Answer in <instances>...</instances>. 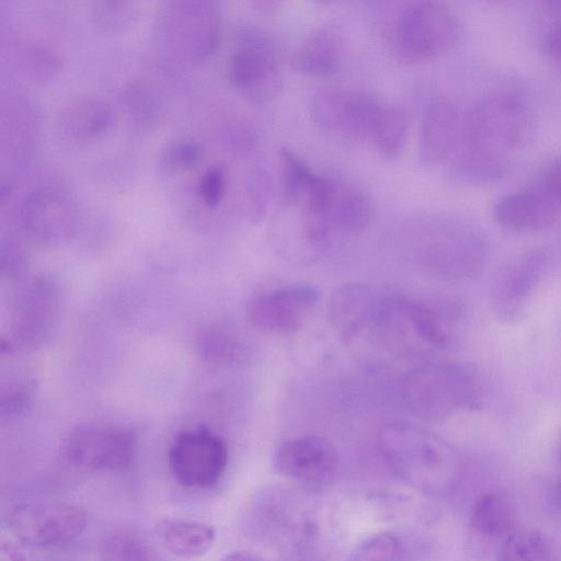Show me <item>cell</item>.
Here are the masks:
<instances>
[{
  "label": "cell",
  "instance_id": "1",
  "mask_svg": "<svg viewBox=\"0 0 561 561\" xmlns=\"http://www.w3.org/2000/svg\"><path fill=\"white\" fill-rule=\"evenodd\" d=\"M535 131V112L525 96L511 90L483 93L462 110L449 172L474 182L502 178L510 171L512 153L525 148Z\"/></svg>",
  "mask_w": 561,
  "mask_h": 561
},
{
  "label": "cell",
  "instance_id": "2",
  "mask_svg": "<svg viewBox=\"0 0 561 561\" xmlns=\"http://www.w3.org/2000/svg\"><path fill=\"white\" fill-rule=\"evenodd\" d=\"M378 449L389 468L410 486L435 497L450 495L463 477L459 453L437 435L407 422L385 424Z\"/></svg>",
  "mask_w": 561,
  "mask_h": 561
},
{
  "label": "cell",
  "instance_id": "3",
  "mask_svg": "<svg viewBox=\"0 0 561 561\" xmlns=\"http://www.w3.org/2000/svg\"><path fill=\"white\" fill-rule=\"evenodd\" d=\"M402 397L412 414L438 423L460 408H474L480 400L476 371L463 364L428 362L407 373Z\"/></svg>",
  "mask_w": 561,
  "mask_h": 561
},
{
  "label": "cell",
  "instance_id": "4",
  "mask_svg": "<svg viewBox=\"0 0 561 561\" xmlns=\"http://www.w3.org/2000/svg\"><path fill=\"white\" fill-rule=\"evenodd\" d=\"M278 50L273 38L253 25L237 32V49L227 72L231 84L255 103L274 100L283 88Z\"/></svg>",
  "mask_w": 561,
  "mask_h": 561
},
{
  "label": "cell",
  "instance_id": "5",
  "mask_svg": "<svg viewBox=\"0 0 561 561\" xmlns=\"http://www.w3.org/2000/svg\"><path fill=\"white\" fill-rule=\"evenodd\" d=\"M461 37V24L446 5L420 1L403 9L394 24L399 53L411 60H424L454 49Z\"/></svg>",
  "mask_w": 561,
  "mask_h": 561
},
{
  "label": "cell",
  "instance_id": "6",
  "mask_svg": "<svg viewBox=\"0 0 561 561\" xmlns=\"http://www.w3.org/2000/svg\"><path fill=\"white\" fill-rule=\"evenodd\" d=\"M8 526L16 539L28 546L55 547L75 540L84 531L87 514L67 501H30L11 510Z\"/></svg>",
  "mask_w": 561,
  "mask_h": 561
},
{
  "label": "cell",
  "instance_id": "7",
  "mask_svg": "<svg viewBox=\"0 0 561 561\" xmlns=\"http://www.w3.org/2000/svg\"><path fill=\"white\" fill-rule=\"evenodd\" d=\"M136 446V435L127 427L85 424L69 432L62 450L77 468L91 472H121L133 463Z\"/></svg>",
  "mask_w": 561,
  "mask_h": 561
},
{
  "label": "cell",
  "instance_id": "8",
  "mask_svg": "<svg viewBox=\"0 0 561 561\" xmlns=\"http://www.w3.org/2000/svg\"><path fill=\"white\" fill-rule=\"evenodd\" d=\"M385 104L365 91L329 88L312 96L310 113L313 121L327 131L369 141Z\"/></svg>",
  "mask_w": 561,
  "mask_h": 561
},
{
  "label": "cell",
  "instance_id": "9",
  "mask_svg": "<svg viewBox=\"0 0 561 561\" xmlns=\"http://www.w3.org/2000/svg\"><path fill=\"white\" fill-rule=\"evenodd\" d=\"M228 462L225 440L207 428L184 431L169 450L174 478L188 488H209L222 477Z\"/></svg>",
  "mask_w": 561,
  "mask_h": 561
},
{
  "label": "cell",
  "instance_id": "10",
  "mask_svg": "<svg viewBox=\"0 0 561 561\" xmlns=\"http://www.w3.org/2000/svg\"><path fill=\"white\" fill-rule=\"evenodd\" d=\"M397 298H382L369 286L347 284L336 289L328 304V319L342 342L350 345L391 318Z\"/></svg>",
  "mask_w": 561,
  "mask_h": 561
},
{
  "label": "cell",
  "instance_id": "11",
  "mask_svg": "<svg viewBox=\"0 0 561 561\" xmlns=\"http://www.w3.org/2000/svg\"><path fill=\"white\" fill-rule=\"evenodd\" d=\"M320 299L311 284H289L254 296L247 317L256 329L277 335L298 331L308 321Z\"/></svg>",
  "mask_w": 561,
  "mask_h": 561
},
{
  "label": "cell",
  "instance_id": "12",
  "mask_svg": "<svg viewBox=\"0 0 561 561\" xmlns=\"http://www.w3.org/2000/svg\"><path fill=\"white\" fill-rule=\"evenodd\" d=\"M275 470L310 491H323L334 482L337 454L330 440L305 435L284 440L273 457Z\"/></svg>",
  "mask_w": 561,
  "mask_h": 561
},
{
  "label": "cell",
  "instance_id": "13",
  "mask_svg": "<svg viewBox=\"0 0 561 561\" xmlns=\"http://www.w3.org/2000/svg\"><path fill=\"white\" fill-rule=\"evenodd\" d=\"M371 218V199L359 185L342 176L327 175L317 219L331 232L357 234L368 228Z\"/></svg>",
  "mask_w": 561,
  "mask_h": 561
},
{
  "label": "cell",
  "instance_id": "14",
  "mask_svg": "<svg viewBox=\"0 0 561 561\" xmlns=\"http://www.w3.org/2000/svg\"><path fill=\"white\" fill-rule=\"evenodd\" d=\"M462 110L449 96H436L426 106L420 129L419 157L426 165L450 161L460 140Z\"/></svg>",
  "mask_w": 561,
  "mask_h": 561
},
{
  "label": "cell",
  "instance_id": "15",
  "mask_svg": "<svg viewBox=\"0 0 561 561\" xmlns=\"http://www.w3.org/2000/svg\"><path fill=\"white\" fill-rule=\"evenodd\" d=\"M494 220L513 231H539L553 226L561 209L536 185H529L501 196L492 207Z\"/></svg>",
  "mask_w": 561,
  "mask_h": 561
},
{
  "label": "cell",
  "instance_id": "16",
  "mask_svg": "<svg viewBox=\"0 0 561 561\" xmlns=\"http://www.w3.org/2000/svg\"><path fill=\"white\" fill-rule=\"evenodd\" d=\"M20 221L25 232L33 238L56 241L72 229L73 206L62 192L50 187L38 188L23 202Z\"/></svg>",
  "mask_w": 561,
  "mask_h": 561
},
{
  "label": "cell",
  "instance_id": "17",
  "mask_svg": "<svg viewBox=\"0 0 561 561\" xmlns=\"http://www.w3.org/2000/svg\"><path fill=\"white\" fill-rule=\"evenodd\" d=\"M176 8L174 25L171 30L179 41L182 51L196 60L213 53L217 45L219 33V14L209 2L180 3Z\"/></svg>",
  "mask_w": 561,
  "mask_h": 561
},
{
  "label": "cell",
  "instance_id": "18",
  "mask_svg": "<svg viewBox=\"0 0 561 561\" xmlns=\"http://www.w3.org/2000/svg\"><path fill=\"white\" fill-rule=\"evenodd\" d=\"M546 256L531 251L519 257L501 277L495 293L497 310L505 319H515L538 283Z\"/></svg>",
  "mask_w": 561,
  "mask_h": 561
},
{
  "label": "cell",
  "instance_id": "19",
  "mask_svg": "<svg viewBox=\"0 0 561 561\" xmlns=\"http://www.w3.org/2000/svg\"><path fill=\"white\" fill-rule=\"evenodd\" d=\"M342 59V38L332 24L318 27L297 47L291 67L312 77L330 76L337 71Z\"/></svg>",
  "mask_w": 561,
  "mask_h": 561
},
{
  "label": "cell",
  "instance_id": "20",
  "mask_svg": "<svg viewBox=\"0 0 561 561\" xmlns=\"http://www.w3.org/2000/svg\"><path fill=\"white\" fill-rule=\"evenodd\" d=\"M112 121V111L106 103L95 98H80L62 108L59 126L65 137L81 142L105 133Z\"/></svg>",
  "mask_w": 561,
  "mask_h": 561
},
{
  "label": "cell",
  "instance_id": "21",
  "mask_svg": "<svg viewBox=\"0 0 561 561\" xmlns=\"http://www.w3.org/2000/svg\"><path fill=\"white\" fill-rule=\"evenodd\" d=\"M158 535L163 546L181 558H197L205 554L213 546L216 533L209 524L168 518L158 526Z\"/></svg>",
  "mask_w": 561,
  "mask_h": 561
},
{
  "label": "cell",
  "instance_id": "22",
  "mask_svg": "<svg viewBox=\"0 0 561 561\" xmlns=\"http://www.w3.org/2000/svg\"><path fill=\"white\" fill-rule=\"evenodd\" d=\"M513 523V508L508 500L499 492L480 495L469 515L471 531L486 539H504L514 530Z\"/></svg>",
  "mask_w": 561,
  "mask_h": 561
},
{
  "label": "cell",
  "instance_id": "23",
  "mask_svg": "<svg viewBox=\"0 0 561 561\" xmlns=\"http://www.w3.org/2000/svg\"><path fill=\"white\" fill-rule=\"evenodd\" d=\"M408 129V118L403 110L385 104L368 142L381 157L394 160L404 150Z\"/></svg>",
  "mask_w": 561,
  "mask_h": 561
},
{
  "label": "cell",
  "instance_id": "24",
  "mask_svg": "<svg viewBox=\"0 0 561 561\" xmlns=\"http://www.w3.org/2000/svg\"><path fill=\"white\" fill-rule=\"evenodd\" d=\"M280 164V188L287 205L301 206L306 201L318 174L289 148L278 151Z\"/></svg>",
  "mask_w": 561,
  "mask_h": 561
},
{
  "label": "cell",
  "instance_id": "25",
  "mask_svg": "<svg viewBox=\"0 0 561 561\" xmlns=\"http://www.w3.org/2000/svg\"><path fill=\"white\" fill-rule=\"evenodd\" d=\"M496 561H556L547 538L530 529L513 530L503 539Z\"/></svg>",
  "mask_w": 561,
  "mask_h": 561
},
{
  "label": "cell",
  "instance_id": "26",
  "mask_svg": "<svg viewBox=\"0 0 561 561\" xmlns=\"http://www.w3.org/2000/svg\"><path fill=\"white\" fill-rule=\"evenodd\" d=\"M536 33L545 61L561 77V1L542 3Z\"/></svg>",
  "mask_w": 561,
  "mask_h": 561
},
{
  "label": "cell",
  "instance_id": "27",
  "mask_svg": "<svg viewBox=\"0 0 561 561\" xmlns=\"http://www.w3.org/2000/svg\"><path fill=\"white\" fill-rule=\"evenodd\" d=\"M404 312L414 334L425 343L436 347H447L451 336L444 319L433 307L405 299Z\"/></svg>",
  "mask_w": 561,
  "mask_h": 561
},
{
  "label": "cell",
  "instance_id": "28",
  "mask_svg": "<svg viewBox=\"0 0 561 561\" xmlns=\"http://www.w3.org/2000/svg\"><path fill=\"white\" fill-rule=\"evenodd\" d=\"M407 547L396 534L379 533L364 539L346 561H404Z\"/></svg>",
  "mask_w": 561,
  "mask_h": 561
},
{
  "label": "cell",
  "instance_id": "29",
  "mask_svg": "<svg viewBox=\"0 0 561 561\" xmlns=\"http://www.w3.org/2000/svg\"><path fill=\"white\" fill-rule=\"evenodd\" d=\"M101 561H150L147 542L135 533L121 530L104 538L100 548Z\"/></svg>",
  "mask_w": 561,
  "mask_h": 561
},
{
  "label": "cell",
  "instance_id": "30",
  "mask_svg": "<svg viewBox=\"0 0 561 561\" xmlns=\"http://www.w3.org/2000/svg\"><path fill=\"white\" fill-rule=\"evenodd\" d=\"M204 154L203 147L194 141H178L162 153L161 163L168 170L182 171L194 167Z\"/></svg>",
  "mask_w": 561,
  "mask_h": 561
},
{
  "label": "cell",
  "instance_id": "31",
  "mask_svg": "<svg viewBox=\"0 0 561 561\" xmlns=\"http://www.w3.org/2000/svg\"><path fill=\"white\" fill-rule=\"evenodd\" d=\"M247 187L249 213L254 219L261 218L271 196V180L266 171L262 168L254 169L249 175Z\"/></svg>",
  "mask_w": 561,
  "mask_h": 561
},
{
  "label": "cell",
  "instance_id": "32",
  "mask_svg": "<svg viewBox=\"0 0 561 561\" xmlns=\"http://www.w3.org/2000/svg\"><path fill=\"white\" fill-rule=\"evenodd\" d=\"M227 187V173L225 168L214 165L199 179L197 194L208 207H216L222 201Z\"/></svg>",
  "mask_w": 561,
  "mask_h": 561
},
{
  "label": "cell",
  "instance_id": "33",
  "mask_svg": "<svg viewBox=\"0 0 561 561\" xmlns=\"http://www.w3.org/2000/svg\"><path fill=\"white\" fill-rule=\"evenodd\" d=\"M531 183L561 209V157L546 163Z\"/></svg>",
  "mask_w": 561,
  "mask_h": 561
},
{
  "label": "cell",
  "instance_id": "34",
  "mask_svg": "<svg viewBox=\"0 0 561 561\" xmlns=\"http://www.w3.org/2000/svg\"><path fill=\"white\" fill-rule=\"evenodd\" d=\"M548 502L551 507L561 514V479L554 481L549 488L547 493Z\"/></svg>",
  "mask_w": 561,
  "mask_h": 561
},
{
  "label": "cell",
  "instance_id": "35",
  "mask_svg": "<svg viewBox=\"0 0 561 561\" xmlns=\"http://www.w3.org/2000/svg\"><path fill=\"white\" fill-rule=\"evenodd\" d=\"M0 561H26L22 553L10 542H2Z\"/></svg>",
  "mask_w": 561,
  "mask_h": 561
},
{
  "label": "cell",
  "instance_id": "36",
  "mask_svg": "<svg viewBox=\"0 0 561 561\" xmlns=\"http://www.w3.org/2000/svg\"><path fill=\"white\" fill-rule=\"evenodd\" d=\"M221 561H266V560L254 554V553L238 550V551H233V552L226 554L221 559Z\"/></svg>",
  "mask_w": 561,
  "mask_h": 561
},
{
  "label": "cell",
  "instance_id": "37",
  "mask_svg": "<svg viewBox=\"0 0 561 561\" xmlns=\"http://www.w3.org/2000/svg\"><path fill=\"white\" fill-rule=\"evenodd\" d=\"M558 457L561 462V440H560L559 448H558Z\"/></svg>",
  "mask_w": 561,
  "mask_h": 561
}]
</instances>
